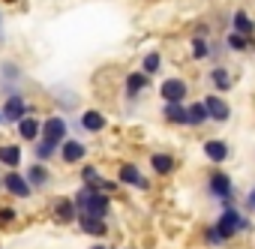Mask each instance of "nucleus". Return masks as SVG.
Wrapping results in <instances>:
<instances>
[{"instance_id":"obj_40","label":"nucleus","mask_w":255,"mask_h":249,"mask_svg":"<svg viewBox=\"0 0 255 249\" xmlns=\"http://www.w3.org/2000/svg\"><path fill=\"white\" fill-rule=\"evenodd\" d=\"M123 249H129V246H123Z\"/></svg>"},{"instance_id":"obj_38","label":"nucleus","mask_w":255,"mask_h":249,"mask_svg":"<svg viewBox=\"0 0 255 249\" xmlns=\"http://www.w3.org/2000/svg\"><path fill=\"white\" fill-rule=\"evenodd\" d=\"M3 171H6V168L0 165V192H3Z\"/></svg>"},{"instance_id":"obj_5","label":"nucleus","mask_w":255,"mask_h":249,"mask_svg":"<svg viewBox=\"0 0 255 249\" xmlns=\"http://www.w3.org/2000/svg\"><path fill=\"white\" fill-rule=\"evenodd\" d=\"M114 177L120 180V186H123V189H135V192H150V189H153L150 177H147V174L141 171V165H138V162H132V159H123V162L117 165Z\"/></svg>"},{"instance_id":"obj_24","label":"nucleus","mask_w":255,"mask_h":249,"mask_svg":"<svg viewBox=\"0 0 255 249\" xmlns=\"http://www.w3.org/2000/svg\"><path fill=\"white\" fill-rule=\"evenodd\" d=\"M222 42H225V51H231V54H249V51H255V36H243V33H237L231 27L225 30Z\"/></svg>"},{"instance_id":"obj_37","label":"nucleus","mask_w":255,"mask_h":249,"mask_svg":"<svg viewBox=\"0 0 255 249\" xmlns=\"http://www.w3.org/2000/svg\"><path fill=\"white\" fill-rule=\"evenodd\" d=\"M0 126H6V117H3V105H0Z\"/></svg>"},{"instance_id":"obj_1","label":"nucleus","mask_w":255,"mask_h":249,"mask_svg":"<svg viewBox=\"0 0 255 249\" xmlns=\"http://www.w3.org/2000/svg\"><path fill=\"white\" fill-rule=\"evenodd\" d=\"M216 222V228L222 231V237L231 243L234 237H240V234H249V231H255V222L249 219V213L243 210V207H237V201L234 204H222L219 207V216L213 219Z\"/></svg>"},{"instance_id":"obj_9","label":"nucleus","mask_w":255,"mask_h":249,"mask_svg":"<svg viewBox=\"0 0 255 249\" xmlns=\"http://www.w3.org/2000/svg\"><path fill=\"white\" fill-rule=\"evenodd\" d=\"M189 90H192V84H189V78L180 75V72H177V75H165V78L159 81V87H156V93H159L162 102H186Z\"/></svg>"},{"instance_id":"obj_17","label":"nucleus","mask_w":255,"mask_h":249,"mask_svg":"<svg viewBox=\"0 0 255 249\" xmlns=\"http://www.w3.org/2000/svg\"><path fill=\"white\" fill-rule=\"evenodd\" d=\"M15 135H18L21 144L39 141V135H42V114H39V111H30L27 117H21V120L15 123Z\"/></svg>"},{"instance_id":"obj_2","label":"nucleus","mask_w":255,"mask_h":249,"mask_svg":"<svg viewBox=\"0 0 255 249\" xmlns=\"http://www.w3.org/2000/svg\"><path fill=\"white\" fill-rule=\"evenodd\" d=\"M75 204H78V210L81 213H90V216H102V219H108L111 216V201H114V195H108V192H102L96 183H78V189H75Z\"/></svg>"},{"instance_id":"obj_3","label":"nucleus","mask_w":255,"mask_h":249,"mask_svg":"<svg viewBox=\"0 0 255 249\" xmlns=\"http://www.w3.org/2000/svg\"><path fill=\"white\" fill-rule=\"evenodd\" d=\"M204 189L213 201L222 204H234L237 201V186H234V177L222 168V165H210L207 174H204Z\"/></svg>"},{"instance_id":"obj_7","label":"nucleus","mask_w":255,"mask_h":249,"mask_svg":"<svg viewBox=\"0 0 255 249\" xmlns=\"http://www.w3.org/2000/svg\"><path fill=\"white\" fill-rule=\"evenodd\" d=\"M75 126L81 135H102L108 132V114L96 105H87V108H78V117H75Z\"/></svg>"},{"instance_id":"obj_19","label":"nucleus","mask_w":255,"mask_h":249,"mask_svg":"<svg viewBox=\"0 0 255 249\" xmlns=\"http://www.w3.org/2000/svg\"><path fill=\"white\" fill-rule=\"evenodd\" d=\"M207 87L228 96V93L234 90V72H231L225 63H213V66L207 69Z\"/></svg>"},{"instance_id":"obj_31","label":"nucleus","mask_w":255,"mask_h":249,"mask_svg":"<svg viewBox=\"0 0 255 249\" xmlns=\"http://www.w3.org/2000/svg\"><path fill=\"white\" fill-rule=\"evenodd\" d=\"M57 147H51V144H45V141H33V159H39V162H54L57 159Z\"/></svg>"},{"instance_id":"obj_26","label":"nucleus","mask_w":255,"mask_h":249,"mask_svg":"<svg viewBox=\"0 0 255 249\" xmlns=\"http://www.w3.org/2000/svg\"><path fill=\"white\" fill-rule=\"evenodd\" d=\"M186 108H189V129H201L204 123H210L204 99H192V102H186Z\"/></svg>"},{"instance_id":"obj_32","label":"nucleus","mask_w":255,"mask_h":249,"mask_svg":"<svg viewBox=\"0 0 255 249\" xmlns=\"http://www.w3.org/2000/svg\"><path fill=\"white\" fill-rule=\"evenodd\" d=\"M96 186H99V189H102V192H108V195H117V192H120V189H123V186H120V180H117V177H105V174H102V177H99V183H96Z\"/></svg>"},{"instance_id":"obj_28","label":"nucleus","mask_w":255,"mask_h":249,"mask_svg":"<svg viewBox=\"0 0 255 249\" xmlns=\"http://www.w3.org/2000/svg\"><path fill=\"white\" fill-rule=\"evenodd\" d=\"M18 219H21V210L15 207L12 198L6 204H0V228H12V225H18Z\"/></svg>"},{"instance_id":"obj_25","label":"nucleus","mask_w":255,"mask_h":249,"mask_svg":"<svg viewBox=\"0 0 255 249\" xmlns=\"http://www.w3.org/2000/svg\"><path fill=\"white\" fill-rule=\"evenodd\" d=\"M228 27L237 30V33H243V36H255V18H252V12H246V9H234V12L228 15Z\"/></svg>"},{"instance_id":"obj_27","label":"nucleus","mask_w":255,"mask_h":249,"mask_svg":"<svg viewBox=\"0 0 255 249\" xmlns=\"http://www.w3.org/2000/svg\"><path fill=\"white\" fill-rule=\"evenodd\" d=\"M141 69H144L147 75H153V78H156V75H159V72L165 69V54H162L159 48H153V51H147V54L141 57Z\"/></svg>"},{"instance_id":"obj_36","label":"nucleus","mask_w":255,"mask_h":249,"mask_svg":"<svg viewBox=\"0 0 255 249\" xmlns=\"http://www.w3.org/2000/svg\"><path fill=\"white\" fill-rule=\"evenodd\" d=\"M90 249H111V246H108V243H102V240H96V243H93Z\"/></svg>"},{"instance_id":"obj_29","label":"nucleus","mask_w":255,"mask_h":249,"mask_svg":"<svg viewBox=\"0 0 255 249\" xmlns=\"http://www.w3.org/2000/svg\"><path fill=\"white\" fill-rule=\"evenodd\" d=\"M201 240H204V246H210V249L228 246V240L222 237V231L216 228V222H210V225H204V228H201Z\"/></svg>"},{"instance_id":"obj_14","label":"nucleus","mask_w":255,"mask_h":249,"mask_svg":"<svg viewBox=\"0 0 255 249\" xmlns=\"http://www.w3.org/2000/svg\"><path fill=\"white\" fill-rule=\"evenodd\" d=\"M201 156H204L210 165H225V162H231L234 150H231V144H228L225 138L213 135V138H204V141H201Z\"/></svg>"},{"instance_id":"obj_13","label":"nucleus","mask_w":255,"mask_h":249,"mask_svg":"<svg viewBox=\"0 0 255 249\" xmlns=\"http://www.w3.org/2000/svg\"><path fill=\"white\" fill-rule=\"evenodd\" d=\"M3 105V117H6V126H15V123L21 120V117H27L30 111H36L30 102H27V96H24V90H15V93H6V99L0 102Z\"/></svg>"},{"instance_id":"obj_16","label":"nucleus","mask_w":255,"mask_h":249,"mask_svg":"<svg viewBox=\"0 0 255 249\" xmlns=\"http://www.w3.org/2000/svg\"><path fill=\"white\" fill-rule=\"evenodd\" d=\"M21 81H24V69L18 60H0V90L3 93H15L21 90Z\"/></svg>"},{"instance_id":"obj_33","label":"nucleus","mask_w":255,"mask_h":249,"mask_svg":"<svg viewBox=\"0 0 255 249\" xmlns=\"http://www.w3.org/2000/svg\"><path fill=\"white\" fill-rule=\"evenodd\" d=\"M243 210L249 213V216H255V183L246 189V195H243Z\"/></svg>"},{"instance_id":"obj_39","label":"nucleus","mask_w":255,"mask_h":249,"mask_svg":"<svg viewBox=\"0 0 255 249\" xmlns=\"http://www.w3.org/2000/svg\"><path fill=\"white\" fill-rule=\"evenodd\" d=\"M3 3H6V6H18V3H21V0H3Z\"/></svg>"},{"instance_id":"obj_18","label":"nucleus","mask_w":255,"mask_h":249,"mask_svg":"<svg viewBox=\"0 0 255 249\" xmlns=\"http://www.w3.org/2000/svg\"><path fill=\"white\" fill-rule=\"evenodd\" d=\"M24 174H27V180L33 183V189H36V192H42V189H48V186L54 183V171H51V162H39V159H30V162L24 165Z\"/></svg>"},{"instance_id":"obj_6","label":"nucleus","mask_w":255,"mask_h":249,"mask_svg":"<svg viewBox=\"0 0 255 249\" xmlns=\"http://www.w3.org/2000/svg\"><path fill=\"white\" fill-rule=\"evenodd\" d=\"M3 192L12 198V201H30L33 198V183L27 180L24 168H6L3 171Z\"/></svg>"},{"instance_id":"obj_20","label":"nucleus","mask_w":255,"mask_h":249,"mask_svg":"<svg viewBox=\"0 0 255 249\" xmlns=\"http://www.w3.org/2000/svg\"><path fill=\"white\" fill-rule=\"evenodd\" d=\"M159 117L168 123V126L189 129V108H186V102H162L159 105Z\"/></svg>"},{"instance_id":"obj_15","label":"nucleus","mask_w":255,"mask_h":249,"mask_svg":"<svg viewBox=\"0 0 255 249\" xmlns=\"http://www.w3.org/2000/svg\"><path fill=\"white\" fill-rule=\"evenodd\" d=\"M147 165H150L153 177L165 180V177H174V174H177V168H180V159H177L171 150H153V153L147 156Z\"/></svg>"},{"instance_id":"obj_8","label":"nucleus","mask_w":255,"mask_h":249,"mask_svg":"<svg viewBox=\"0 0 255 249\" xmlns=\"http://www.w3.org/2000/svg\"><path fill=\"white\" fill-rule=\"evenodd\" d=\"M87 159H90V147H87L84 138L69 135V138L60 144V153H57V162H60V165H66V168H78V165H84Z\"/></svg>"},{"instance_id":"obj_10","label":"nucleus","mask_w":255,"mask_h":249,"mask_svg":"<svg viewBox=\"0 0 255 249\" xmlns=\"http://www.w3.org/2000/svg\"><path fill=\"white\" fill-rule=\"evenodd\" d=\"M48 213H51V222L54 225H60V228H72L75 222H78V204H75V198L72 195H57L54 201H51V207H48Z\"/></svg>"},{"instance_id":"obj_21","label":"nucleus","mask_w":255,"mask_h":249,"mask_svg":"<svg viewBox=\"0 0 255 249\" xmlns=\"http://www.w3.org/2000/svg\"><path fill=\"white\" fill-rule=\"evenodd\" d=\"M75 228H78L81 234L93 237V240H105V237H108V219H102V216L78 213V222H75Z\"/></svg>"},{"instance_id":"obj_34","label":"nucleus","mask_w":255,"mask_h":249,"mask_svg":"<svg viewBox=\"0 0 255 249\" xmlns=\"http://www.w3.org/2000/svg\"><path fill=\"white\" fill-rule=\"evenodd\" d=\"M192 33H201V36H210V24H207V21H198Z\"/></svg>"},{"instance_id":"obj_30","label":"nucleus","mask_w":255,"mask_h":249,"mask_svg":"<svg viewBox=\"0 0 255 249\" xmlns=\"http://www.w3.org/2000/svg\"><path fill=\"white\" fill-rule=\"evenodd\" d=\"M99 177H102V168L96 165V162H84V165H78V180L81 183H99Z\"/></svg>"},{"instance_id":"obj_35","label":"nucleus","mask_w":255,"mask_h":249,"mask_svg":"<svg viewBox=\"0 0 255 249\" xmlns=\"http://www.w3.org/2000/svg\"><path fill=\"white\" fill-rule=\"evenodd\" d=\"M6 45V33H3V9H0V48Z\"/></svg>"},{"instance_id":"obj_12","label":"nucleus","mask_w":255,"mask_h":249,"mask_svg":"<svg viewBox=\"0 0 255 249\" xmlns=\"http://www.w3.org/2000/svg\"><path fill=\"white\" fill-rule=\"evenodd\" d=\"M201 99H204V105H207L210 123H216V126H225V123H231V117H234V108H231V102H228V96H225V93L207 90Z\"/></svg>"},{"instance_id":"obj_4","label":"nucleus","mask_w":255,"mask_h":249,"mask_svg":"<svg viewBox=\"0 0 255 249\" xmlns=\"http://www.w3.org/2000/svg\"><path fill=\"white\" fill-rule=\"evenodd\" d=\"M69 129H72L69 117H66L63 111H51V114L42 117V135H39V141H45V144H51V147L60 150V144L72 135Z\"/></svg>"},{"instance_id":"obj_11","label":"nucleus","mask_w":255,"mask_h":249,"mask_svg":"<svg viewBox=\"0 0 255 249\" xmlns=\"http://www.w3.org/2000/svg\"><path fill=\"white\" fill-rule=\"evenodd\" d=\"M120 87H123V96L129 99V102H138V99L153 87V75H147L141 66H138V69H129V72L123 75V84H120Z\"/></svg>"},{"instance_id":"obj_22","label":"nucleus","mask_w":255,"mask_h":249,"mask_svg":"<svg viewBox=\"0 0 255 249\" xmlns=\"http://www.w3.org/2000/svg\"><path fill=\"white\" fill-rule=\"evenodd\" d=\"M0 165L21 168L24 165V144L21 141H0Z\"/></svg>"},{"instance_id":"obj_23","label":"nucleus","mask_w":255,"mask_h":249,"mask_svg":"<svg viewBox=\"0 0 255 249\" xmlns=\"http://www.w3.org/2000/svg\"><path fill=\"white\" fill-rule=\"evenodd\" d=\"M189 57L195 63H210L213 60V39L201 36V33H192L189 36Z\"/></svg>"}]
</instances>
